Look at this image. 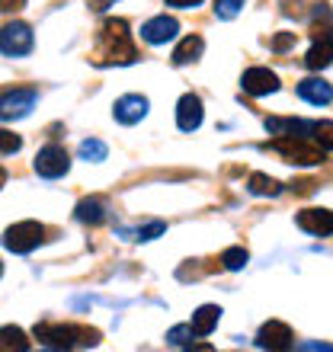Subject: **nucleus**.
<instances>
[{
    "label": "nucleus",
    "instance_id": "f257e3e1",
    "mask_svg": "<svg viewBox=\"0 0 333 352\" xmlns=\"http://www.w3.org/2000/svg\"><path fill=\"white\" fill-rule=\"evenodd\" d=\"M138 61V48L131 42L129 23L125 19H103L96 29V42L90 52L93 67H112V65H135Z\"/></svg>",
    "mask_w": 333,
    "mask_h": 352
},
{
    "label": "nucleus",
    "instance_id": "f03ea898",
    "mask_svg": "<svg viewBox=\"0 0 333 352\" xmlns=\"http://www.w3.org/2000/svg\"><path fill=\"white\" fill-rule=\"evenodd\" d=\"M36 340L48 349H87L100 343V330L83 324H58V320H42L36 324Z\"/></svg>",
    "mask_w": 333,
    "mask_h": 352
},
{
    "label": "nucleus",
    "instance_id": "7ed1b4c3",
    "mask_svg": "<svg viewBox=\"0 0 333 352\" xmlns=\"http://www.w3.org/2000/svg\"><path fill=\"white\" fill-rule=\"evenodd\" d=\"M311 48L305 55L308 71H324L333 61V13L327 3H314L311 10Z\"/></svg>",
    "mask_w": 333,
    "mask_h": 352
},
{
    "label": "nucleus",
    "instance_id": "20e7f679",
    "mask_svg": "<svg viewBox=\"0 0 333 352\" xmlns=\"http://www.w3.org/2000/svg\"><path fill=\"white\" fill-rule=\"evenodd\" d=\"M266 148L276 151L286 164H298V167H317V164H324L327 154L314 138H301V135H279V138L269 141Z\"/></svg>",
    "mask_w": 333,
    "mask_h": 352
},
{
    "label": "nucleus",
    "instance_id": "39448f33",
    "mask_svg": "<svg viewBox=\"0 0 333 352\" xmlns=\"http://www.w3.org/2000/svg\"><path fill=\"white\" fill-rule=\"evenodd\" d=\"M42 241H45V224H39V221H17L3 231V247L10 253H19V256L32 253Z\"/></svg>",
    "mask_w": 333,
    "mask_h": 352
},
{
    "label": "nucleus",
    "instance_id": "423d86ee",
    "mask_svg": "<svg viewBox=\"0 0 333 352\" xmlns=\"http://www.w3.org/2000/svg\"><path fill=\"white\" fill-rule=\"evenodd\" d=\"M32 45H36V36H32V29H29L26 23H19V19L7 23L3 32H0V52H3V58H26L29 52H32Z\"/></svg>",
    "mask_w": 333,
    "mask_h": 352
},
{
    "label": "nucleus",
    "instance_id": "0eeeda50",
    "mask_svg": "<svg viewBox=\"0 0 333 352\" xmlns=\"http://www.w3.org/2000/svg\"><path fill=\"white\" fill-rule=\"evenodd\" d=\"M32 170H36L42 179H61L71 170V154H67L61 144H45V148L36 154L32 160Z\"/></svg>",
    "mask_w": 333,
    "mask_h": 352
},
{
    "label": "nucleus",
    "instance_id": "6e6552de",
    "mask_svg": "<svg viewBox=\"0 0 333 352\" xmlns=\"http://www.w3.org/2000/svg\"><path fill=\"white\" fill-rule=\"evenodd\" d=\"M36 100H39L36 87H13V90H3V100H0V116H3V122L23 119V116H29V109L36 106Z\"/></svg>",
    "mask_w": 333,
    "mask_h": 352
},
{
    "label": "nucleus",
    "instance_id": "1a4fd4ad",
    "mask_svg": "<svg viewBox=\"0 0 333 352\" xmlns=\"http://www.w3.org/2000/svg\"><path fill=\"white\" fill-rule=\"evenodd\" d=\"M279 74L269 71V67H247L241 74V90L247 96H269V93L279 90Z\"/></svg>",
    "mask_w": 333,
    "mask_h": 352
},
{
    "label": "nucleus",
    "instance_id": "9d476101",
    "mask_svg": "<svg viewBox=\"0 0 333 352\" xmlns=\"http://www.w3.org/2000/svg\"><path fill=\"white\" fill-rule=\"evenodd\" d=\"M151 102L148 96H141V93H129V96H119V100L112 102V119L119 122V125H135L148 116Z\"/></svg>",
    "mask_w": 333,
    "mask_h": 352
},
{
    "label": "nucleus",
    "instance_id": "9b49d317",
    "mask_svg": "<svg viewBox=\"0 0 333 352\" xmlns=\"http://www.w3.org/2000/svg\"><path fill=\"white\" fill-rule=\"evenodd\" d=\"M176 32H180V19L166 16V13L148 19V23L141 26V38H144L148 45H166L170 38H176Z\"/></svg>",
    "mask_w": 333,
    "mask_h": 352
},
{
    "label": "nucleus",
    "instance_id": "f8f14e48",
    "mask_svg": "<svg viewBox=\"0 0 333 352\" xmlns=\"http://www.w3.org/2000/svg\"><path fill=\"white\" fill-rule=\"evenodd\" d=\"M292 343H295V336H292L288 324H282V320H269V324L259 327V333H257V346H259V349L282 352V349H288Z\"/></svg>",
    "mask_w": 333,
    "mask_h": 352
},
{
    "label": "nucleus",
    "instance_id": "ddd939ff",
    "mask_svg": "<svg viewBox=\"0 0 333 352\" xmlns=\"http://www.w3.org/2000/svg\"><path fill=\"white\" fill-rule=\"evenodd\" d=\"M295 224L301 231L314 234V237H330L333 234V212L327 208H305L295 214Z\"/></svg>",
    "mask_w": 333,
    "mask_h": 352
},
{
    "label": "nucleus",
    "instance_id": "4468645a",
    "mask_svg": "<svg viewBox=\"0 0 333 352\" xmlns=\"http://www.w3.org/2000/svg\"><path fill=\"white\" fill-rule=\"evenodd\" d=\"M202 100L195 96V93H183L180 102H176V125L180 131H195L202 125Z\"/></svg>",
    "mask_w": 333,
    "mask_h": 352
},
{
    "label": "nucleus",
    "instance_id": "2eb2a0df",
    "mask_svg": "<svg viewBox=\"0 0 333 352\" xmlns=\"http://www.w3.org/2000/svg\"><path fill=\"white\" fill-rule=\"evenodd\" d=\"M74 218L80 224H90V228H96V224H103L106 218H109V202L103 199V195H90V199H80L74 208Z\"/></svg>",
    "mask_w": 333,
    "mask_h": 352
},
{
    "label": "nucleus",
    "instance_id": "dca6fc26",
    "mask_svg": "<svg viewBox=\"0 0 333 352\" xmlns=\"http://www.w3.org/2000/svg\"><path fill=\"white\" fill-rule=\"evenodd\" d=\"M298 96L311 106H327L333 100V84H327L324 77H305L298 84Z\"/></svg>",
    "mask_w": 333,
    "mask_h": 352
},
{
    "label": "nucleus",
    "instance_id": "f3484780",
    "mask_svg": "<svg viewBox=\"0 0 333 352\" xmlns=\"http://www.w3.org/2000/svg\"><path fill=\"white\" fill-rule=\"evenodd\" d=\"M205 52V38L202 36H186L180 45L173 48V67H186V65H193V61H199Z\"/></svg>",
    "mask_w": 333,
    "mask_h": 352
},
{
    "label": "nucleus",
    "instance_id": "a211bd4d",
    "mask_svg": "<svg viewBox=\"0 0 333 352\" xmlns=\"http://www.w3.org/2000/svg\"><path fill=\"white\" fill-rule=\"evenodd\" d=\"M218 320H222V307L218 305H202V307H195V314H193V330L195 336H208L218 327Z\"/></svg>",
    "mask_w": 333,
    "mask_h": 352
},
{
    "label": "nucleus",
    "instance_id": "6ab92c4d",
    "mask_svg": "<svg viewBox=\"0 0 333 352\" xmlns=\"http://www.w3.org/2000/svg\"><path fill=\"white\" fill-rule=\"evenodd\" d=\"M247 192L250 195H279L282 192V183L272 179V176H266V173H253L247 179Z\"/></svg>",
    "mask_w": 333,
    "mask_h": 352
},
{
    "label": "nucleus",
    "instance_id": "aec40b11",
    "mask_svg": "<svg viewBox=\"0 0 333 352\" xmlns=\"http://www.w3.org/2000/svg\"><path fill=\"white\" fill-rule=\"evenodd\" d=\"M106 154H109V148L100 138L80 141V160H87V164H100V160H106Z\"/></svg>",
    "mask_w": 333,
    "mask_h": 352
},
{
    "label": "nucleus",
    "instance_id": "412c9836",
    "mask_svg": "<svg viewBox=\"0 0 333 352\" xmlns=\"http://www.w3.org/2000/svg\"><path fill=\"white\" fill-rule=\"evenodd\" d=\"M0 336H3V352H10V349H17V352H26L29 349V340L23 336V330L19 327H3L0 330Z\"/></svg>",
    "mask_w": 333,
    "mask_h": 352
},
{
    "label": "nucleus",
    "instance_id": "4be33fe9",
    "mask_svg": "<svg viewBox=\"0 0 333 352\" xmlns=\"http://www.w3.org/2000/svg\"><path fill=\"white\" fill-rule=\"evenodd\" d=\"M250 260V253L244 250V247H228V250L222 253V266L228 269V272H237V269H244Z\"/></svg>",
    "mask_w": 333,
    "mask_h": 352
},
{
    "label": "nucleus",
    "instance_id": "5701e85b",
    "mask_svg": "<svg viewBox=\"0 0 333 352\" xmlns=\"http://www.w3.org/2000/svg\"><path fill=\"white\" fill-rule=\"evenodd\" d=\"M166 231L164 221H148L144 228H135V231H122L129 241H154V237H160V234Z\"/></svg>",
    "mask_w": 333,
    "mask_h": 352
},
{
    "label": "nucleus",
    "instance_id": "b1692460",
    "mask_svg": "<svg viewBox=\"0 0 333 352\" xmlns=\"http://www.w3.org/2000/svg\"><path fill=\"white\" fill-rule=\"evenodd\" d=\"M193 336H195L193 324H180V327H173V330L166 333V343L170 346H193Z\"/></svg>",
    "mask_w": 333,
    "mask_h": 352
},
{
    "label": "nucleus",
    "instance_id": "393cba45",
    "mask_svg": "<svg viewBox=\"0 0 333 352\" xmlns=\"http://www.w3.org/2000/svg\"><path fill=\"white\" fill-rule=\"evenodd\" d=\"M244 0H215V16L218 19H234L241 13Z\"/></svg>",
    "mask_w": 333,
    "mask_h": 352
},
{
    "label": "nucleus",
    "instance_id": "a878e982",
    "mask_svg": "<svg viewBox=\"0 0 333 352\" xmlns=\"http://www.w3.org/2000/svg\"><path fill=\"white\" fill-rule=\"evenodd\" d=\"M314 141L321 144L324 151H333V122H317V129H314Z\"/></svg>",
    "mask_w": 333,
    "mask_h": 352
},
{
    "label": "nucleus",
    "instance_id": "bb28decb",
    "mask_svg": "<svg viewBox=\"0 0 333 352\" xmlns=\"http://www.w3.org/2000/svg\"><path fill=\"white\" fill-rule=\"evenodd\" d=\"M295 42H298L295 32H279V36L272 38V42H269V48H272L276 55H286V52H288L292 45H295Z\"/></svg>",
    "mask_w": 333,
    "mask_h": 352
},
{
    "label": "nucleus",
    "instance_id": "cd10ccee",
    "mask_svg": "<svg viewBox=\"0 0 333 352\" xmlns=\"http://www.w3.org/2000/svg\"><path fill=\"white\" fill-rule=\"evenodd\" d=\"M0 138H3V157H10V154H17L23 148L19 135H13V131H0Z\"/></svg>",
    "mask_w": 333,
    "mask_h": 352
},
{
    "label": "nucleus",
    "instance_id": "c85d7f7f",
    "mask_svg": "<svg viewBox=\"0 0 333 352\" xmlns=\"http://www.w3.org/2000/svg\"><path fill=\"white\" fill-rule=\"evenodd\" d=\"M202 0H166V7H176V10H193L199 7Z\"/></svg>",
    "mask_w": 333,
    "mask_h": 352
},
{
    "label": "nucleus",
    "instance_id": "c756f323",
    "mask_svg": "<svg viewBox=\"0 0 333 352\" xmlns=\"http://www.w3.org/2000/svg\"><path fill=\"white\" fill-rule=\"evenodd\" d=\"M116 0H87V7L93 10V13H103V10H109Z\"/></svg>",
    "mask_w": 333,
    "mask_h": 352
},
{
    "label": "nucleus",
    "instance_id": "7c9ffc66",
    "mask_svg": "<svg viewBox=\"0 0 333 352\" xmlns=\"http://www.w3.org/2000/svg\"><path fill=\"white\" fill-rule=\"evenodd\" d=\"M0 7H3V13H13V10L26 7V0H0Z\"/></svg>",
    "mask_w": 333,
    "mask_h": 352
}]
</instances>
